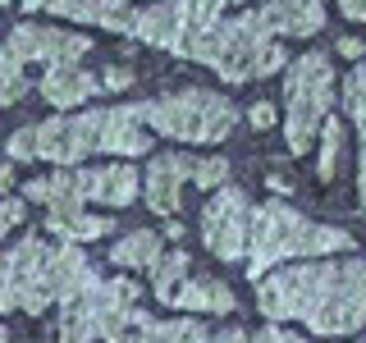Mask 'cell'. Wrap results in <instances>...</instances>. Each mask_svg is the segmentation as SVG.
<instances>
[{
	"mask_svg": "<svg viewBox=\"0 0 366 343\" xmlns=\"http://www.w3.org/2000/svg\"><path fill=\"white\" fill-rule=\"evenodd\" d=\"M335 5H339V14H343V19L366 23V0H335Z\"/></svg>",
	"mask_w": 366,
	"mask_h": 343,
	"instance_id": "83f0119b",
	"label": "cell"
},
{
	"mask_svg": "<svg viewBox=\"0 0 366 343\" xmlns=\"http://www.w3.org/2000/svg\"><path fill=\"white\" fill-rule=\"evenodd\" d=\"M101 83H106L110 91H124V87H133V69L129 64H110L106 74H101Z\"/></svg>",
	"mask_w": 366,
	"mask_h": 343,
	"instance_id": "484cf974",
	"label": "cell"
},
{
	"mask_svg": "<svg viewBox=\"0 0 366 343\" xmlns=\"http://www.w3.org/2000/svg\"><path fill=\"white\" fill-rule=\"evenodd\" d=\"M28 74H23V64L9 55V46L0 41V106H14V101H23V91H28Z\"/></svg>",
	"mask_w": 366,
	"mask_h": 343,
	"instance_id": "7402d4cb",
	"label": "cell"
},
{
	"mask_svg": "<svg viewBox=\"0 0 366 343\" xmlns=\"http://www.w3.org/2000/svg\"><path fill=\"white\" fill-rule=\"evenodd\" d=\"M152 343H211V334H206V325L192 320V316H169V320H156Z\"/></svg>",
	"mask_w": 366,
	"mask_h": 343,
	"instance_id": "44dd1931",
	"label": "cell"
},
{
	"mask_svg": "<svg viewBox=\"0 0 366 343\" xmlns=\"http://www.w3.org/2000/svg\"><path fill=\"white\" fill-rule=\"evenodd\" d=\"M9 55H14L19 64H78L83 55L92 51V37L83 32H64V28H51V23H14L9 28Z\"/></svg>",
	"mask_w": 366,
	"mask_h": 343,
	"instance_id": "30bf717a",
	"label": "cell"
},
{
	"mask_svg": "<svg viewBox=\"0 0 366 343\" xmlns=\"http://www.w3.org/2000/svg\"><path fill=\"white\" fill-rule=\"evenodd\" d=\"M174 307L183 312H234V289H229L224 279H215V274H188V284L174 293Z\"/></svg>",
	"mask_w": 366,
	"mask_h": 343,
	"instance_id": "2e32d148",
	"label": "cell"
},
{
	"mask_svg": "<svg viewBox=\"0 0 366 343\" xmlns=\"http://www.w3.org/2000/svg\"><path fill=\"white\" fill-rule=\"evenodd\" d=\"M320 160H316V179L320 183H335V174H339V151H343V124L330 114L325 119V129H320Z\"/></svg>",
	"mask_w": 366,
	"mask_h": 343,
	"instance_id": "ffe728a7",
	"label": "cell"
},
{
	"mask_svg": "<svg viewBox=\"0 0 366 343\" xmlns=\"http://www.w3.org/2000/svg\"><path fill=\"white\" fill-rule=\"evenodd\" d=\"M247 119H252V129H270V124H274V106H270V101H257V106H252L247 110Z\"/></svg>",
	"mask_w": 366,
	"mask_h": 343,
	"instance_id": "4316f807",
	"label": "cell"
},
{
	"mask_svg": "<svg viewBox=\"0 0 366 343\" xmlns=\"http://www.w3.org/2000/svg\"><path fill=\"white\" fill-rule=\"evenodd\" d=\"M335 101V64L320 51H302L284 69V142L293 156H307L316 146L320 129L330 119Z\"/></svg>",
	"mask_w": 366,
	"mask_h": 343,
	"instance_id": "52a82bcc",
	"label": "cell"
},
{
	"mask_svg": "<svg viewBox=\"0 0 366 343\" xmlns=\"http://www.w3.org/2000/svg\"><path fill=\"white\" fill-rule=\"evenodd\" d=\"M14 188V160H0V197Z\"/></svg>",
	"mask_w": 366,
	"mask_h": 343,
	"instance_id": "f546056e",
	"label": "cell"
},
{
	"mask_svg": "<svg viewBox=\"0 0 366 343\" xmlns=\"http://www.w3.org/2000/svg\"><path fill=\"white\" fill-rule=\"evenodd\" d=\"M183 60L206 64L224 83H257V78H270L280 69H289V55L280 51V37L266 28L261 9L229 14L215 28H206L197 41H188Z\"/></svg>",
	"mask_w": 366,
	"mask_h": 343,
	"instance_id": "5b68a950",
	"label": "cell"
},
{
	"mask_svg": "<svg viewBox=\"0 0 366 343\" xmlns=\"http://www.w3.org/2000/svg\"><path fill=\"white\" fill-rule=\"evenodd\" d=\"M101 274L83 257L78 243H46V238H19L0 252V312H46L55 302H74Z\"/></svg>",
	"mask_w": 366,
	"mask_h": 343,
	"instance_id": "3957f363",
	"label": "cell"
},
{
	"mask_svg": "<svg viewBox=\"0 0 366 343\" xmlns=\"http://www.w3.org/2000/svg\"><path fill=\"white\" fill-rule=\"evenodd\" d=\"M343 106H348L352 124H357V197H362V211H366V64L357 60L352 74L343 78Z\"/></svg>",
	"mask_w": 366,
	"mask_h": 343,
	"instance_id": "e0dca14e",
	"label": "cell"
},
{
	"mask_svg": "<svg viewBox=\"0 0 366 343\" xmlns=\"http://www.w3.org/2000/svg\"><path fill=\"white\" fill-rule=\"evenodd\" d=\"M252 343H307V339H302V334H293V329H284V325H274V320H270L266 329H257V334H252Z\"/></svg>",
	"mask_w": 366,
	"mask_h": 343,
	"instance_id": "d4e9b609",
	"label": "cell"
},
{
	"mask_svg": "<svg viewBox=\"0 0 366 343\" xmlns=\"http://www.w3.org/2000/svg\"><path fill=\"white\" fill-rule=\"evenodd\" d=\"M46 234L60 243H97V238L114 234L110 215H92L78 197H51L46 202Z\"/></svg>",
	"mask_w": 366,
	"mask_h": 343,
	"instance_id": "7c38bea8",
	"label": "cell"
},
{
	"mask_svg": "<svg viewBox=\"0 0 366 343\" xmlns=\"http://www.w3.org/2000/svg\"><path fill=\"white\" fill-rule=\"evenodd\" d=\"M188 252H183V247H169L165 252V257H160L156 261V266L152 270H147V274H152V293H156V302H169V307H174V293L183 289V284H188Z\"/></svg>",
	"mask_w": 366,
	"mask_h": 343,
	"instance_id": "d6986e66",
	"label": "cell"
},
{
	"mask_svg": "<svg viewBox=\"0 0 366 343\" xmlns=\"http://www.w3.org/2000/svg\"><path fill=\"white\" fill-rule=\"evenodd\" d=\"M257 312L266 320H302L320 339H348L366 325V261H297L257 279Z\"/></svg>",
	"mask_w": 366,
	"mask_h": 343,
	"instance_id": "6da1fadb",
	"label": "cell"
},
{
	"mask_svg": "<svg viewBox=\"0 0 366 343\" xmlns=\"http://www.w3.org/2000/svg\"><path fill=\"white\" fill-rule=\"evenodd\" d=\"M0 5H9V0H0Z\"/></svg>",
	"mask_w": 366,
	"mask_h": 343,
	"instance_id": "836d02e7",
	"label": "cell"
},
{
	"mask_svg": "<svg viewBox=\"0 0 366 343\" xmlns=\"http://www.w3.org/2000/svg\"><path fill=\"white\" fill-rule=\"evenodd\" d=\"M0 343H9V334H5V325H0Z\"/></svg>",
	"mask_w": 366,
	"mask_h": 343,
	"instance_id": "d6a6232c",
	"label": "cell"
},
{
	"mask_svg": "<svg viewBox=\"0 0 366 343\" xmlns=\"http://www.w3.org/2000/svg\"><path fill=\"white\" fill-rule=\"evenodd\" d=\"M362 51H366V46H362L357 37H343V41H339V55H343V60H352V64L362 60Z\"/></svg>",
	"mask_w": 366,
	"mask_h": 343,
	"instance_id": "f1b7e54d",
	"label": "cell"
},
{
	"mask_svg": "<svg viewBox=\"0 0 366 343\" xmlns=\"http://www.w3.org/2000/svg\"><path fill=\"white\" fill-rule=\"evenodd\" d=\"M37 91H41L46 106L74 110V106H83V101H92V96L101 91V78L87 74L83 64H55V69H46V74H41Z\"/></svg>",
	"mask_w": 366,
	"mask_h": 343,
	"instance_id": "5bb4252c",
	"label": "cell"
},
{
	"mask_svg": "<svg viewBox=\"0 0 366 343\" xmlns=\"http://www.w3.org/2000/svg\"><path fill=\"white\" fill-rule=\"evenodd\" d=\"M28 14H60L74 23H97V28L124 32L129 23V0H19Z\"/></svg>",
	"mask_w": 366,
	"mask_h": 343,
	"instance_id": "4fadbf2b",
	"label": "cell"
},
{
	"mask_svg": "<svg viewBox=\"0 0 366 343\" xmlns=\"http://www.w3.org/2000/svg\"><path fill=\"white\" fill-rule=\"evenodd\" d=\"M147 106V129L174 142H192V146H220L238 124L234 101L220 96L211 87H179L165 96L142 101Z\"/></svg>",
	"mask_w": 366,
	"mask_h": 343,
	"instance_id": "8992f818",
	"label": "cell"
},
{
	"mask_svg": "<svg viewBox=\"0 0 366 343\" xmlns=\"http://www.w3.org/2000/svg\"><path fill=\"white\" fill-rule=\"evenodd\" d=\"M23 215H28V202L23 197H0V238H5L9 229H19Z\"/></svg>",
	"mask_w": 366,
	"mask_h": 343,
	"instance_id": "cb8c5ba5",
	"label": "cell"
},
{
	"mask_svg": "<svg viewBox=\"0 0 366 343\" xmlns=\"http://www.w3.org/2000/svg\"><path fill=\"white\" fill-rule=\"evenodd\" d=\"M261 19L274 37H316L325 28V5L320 0H266Z\"/></svg>",
	"mask_w": 366,
	"mask_h": 343,
	"instance_id": "9a60e30c",
	"label": "cell"
},
{
	"mask_svg": "<svg viewBox=\"0 0 366 343\" xmlns=\"http://www.w3.org/2000/svg\"><path fill=\"white\" fill-rule=\"evenodd\" d=\"M137 192H142V174L133 165H74V169H55V174L28 179L23 183V202L46 206L51 197H78V202H97V206H133Z\"/></svg>",
	"mask_w": 366,
	"mask_h": 343,
	"instance_id": "ba28073f",
	"label": "cell"
},
{
	"mask_svg": "<svg viewBox=\"0 0 366 343\" xmlns=\"http://www.w3.org/2000/svg\"><path fill=\"white\" fill-rule=\"evenodd\" d=\"M192 183L206 188V192L224 188V183H229V160L224 156H197V165H192Z\"/></svg>",
	"mask_w": 366,
	"mask_h": 343,
	"instance_id": "603a6c76",
	"label": "cell"
},
{
	"mask_svg": "<svg viewBox=\"0 0 366 343\" xmlns=\"http://www.w3.org/2000/svg\"><path fill=\"white\" fill-rule=\"evenodd\" d=\"M211 343H252L243 329H220V334H211Z\"/></svg>",
	"mask_w": 366,
	"mask_h": 343,
	"instance_id": "4dcf8cb0",
	"label": "cell"
},
{
	"mask_svg": "<svg viewBox=\"0 0 366 343\" xmlns=\"http://www.w3.org/2000/svg\"><path fill=\"white\" fill-rule=\"evenodd\" d=\"M348 229L316 224L302 211H293L289 202L270 197L252 206V238H247V279H266L284 261H312V257H335V252H352Z\"/></svg>",
	"mask_w": 366,
	"mask_h": 343,
	"instance_id": "277c9868",
	"label": "cell"
},
{
	"mask_svg": "<svg viewBox=\"0 0 366 343\" xmlns=\"http://www.w3.org/2000/svg\"><path fill=\"white\" fill-rule=\"evenodd\" d=\"M160 234H165V238H169V243H179V238H183V224H179V220H169L165 229H160Z\"/></svg>",
	"mask_w": 366,
	"mask_h": 343,
	"instance_id": "1f68e13d",
	"label": "cell"
},
{
	"mask_svg": "<svg viewBox=\"0 0 366 343\" xmlns=\"http://www.w3.org/2000/svg\"><path fill=\"white\" fill-rule=\"evenodd\" d=\"M9 160H51L60 169H74V160L87 156H147L152 151V129H147V106H106L83 114H55V119L28 124L5 142Z\"/></svg>",
	"mask_w": 366,
	"mask_h": 343,
	"instance_id": "7a4b0ae2",
	"label": "cell"
},
{
	"mask_svg": "<svg viewBox=\"0 0 366 343\" xmlns=\"http://www.w3.org/2000/svg\"><path fill=\"white\" fill-rule=\"evenodd\" d=\"M160 257H165V234H152V229H133L110 247V261L119 270H152Z\"/></svg>",
	"mask_w": 366,
	"mask_h": 343,
	"instance_id": "ac0fdd59",
	"label": "cell"
},
{
	"mask_svg": "<svg viewBox=\"0 0 366 343\" xmlns=\"http://www.w3.org/2000/svg\"><path fill=\"white\" fill-rule=\"evenodd\" d=\"M247 238H252V202L243 188L224 183L211 192L202 211V243L215 261L234 266V261H247Z\"/></svg>",
	"mask_w": 366,
	"mask_h": 343,
	"instance_id": "9c48e42d",
	"label": "cell"
},
{
	"mask_svg": "<svg viewBox=\"0 0 366 343\" xmlns=\"http://www.w3.org/2000/svg\"><path fill=\"white\" fill-rule=\"evenodd\" d=\"M192 165H197V156H188V151H160L147 160L142 188H147V206L156 215L174 220L183 211V183H192Z\"/></svg>",
	"mask_w": 366,
	"mask_h": 343,
	"instance_id": "8fae6325",
	"label": "cell"
}]
</instances>
